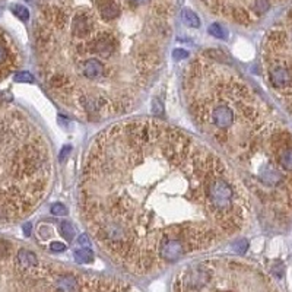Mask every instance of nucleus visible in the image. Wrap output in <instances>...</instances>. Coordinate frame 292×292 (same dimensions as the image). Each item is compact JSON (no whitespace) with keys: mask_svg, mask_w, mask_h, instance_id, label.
I'll list each match as a JSON object with an SVG mask.
<instances>
[{"mask_svg":"<svg viewBox=\"0 0 292 292\" xmlns=\"http://www.w3.org/2000/svg\"><path fill=\"white\" fill-rule=\"evenodd\" d=\"M78 206L100 251L148 276L237 237L248 193L200 137L154 117L116 120L91 140Z\"/></svg>","mask_w":292,"mask_h":292,"instance_id":"obj_1","label":"nucleus"},{"mask_svg":"<svg viewBox=\"0 0 292 292\" xmlns=\"http://www.w3.org/2000/svg\"><path fill=\"white\" fill-rule=\"evenodd\" d=\"M178 0H37L34 53L50 97L83 123L120 120L165 67Z\"/></svg>","mask_w":292,"mask_h":292,"instance_id":"obj_2","label":"nucleus"},{"mask_svg":"<svg viewBox=\"0 0 292 292\" xmlns=\"http://www.w3.org/2000/svg\"><path fill=\"white\" fill-rule=\"evenodd\" d=\"M187 116L241 184L273 215L292 208V177L282 167L292 134L219 50H203L181 67Z\"/></svg>","mask_w":292,"mask_h":292,"instance_id":"obj_3","label":"nucleus"},{"mask_svg":"<svg viewBox=\"0 0 292 292\" xmlns=\"http://www.w3.org/2000/svg\"><path fill=\"white\" fill-rule=\"evenodd\" d=\"M18 287L21 292H133L120 279L88 275L41 259L18 276Z\"/></svg>","mask_w":292,"mask_h":292,"instance_id":"obj_4","label":"nucleus"},{"mask_svg":"<svg viewBox=\"0 0 292 292\" xmlns=\"http://www.w3.org/2000/svg\"><path fill=\"white\" fill-rule=\"evenodd\" d=\"M215 18L238 25L251 27L266 16L270 9L287 0H199Z\"/></svg>","mask_w":292,"mask_h":292,"instance_id":"obj_5","label":"nucleus"},{"mask_svg":"<svg viewBox=\"0 0 292 292\" xmlns=\"http://www.w3.org/2000/svg\"><path fill=\"white\" fill-rule=\"evenodd\" d=\"M75 257H76V262L78 263H89V262H92L94 254L89 250H78L75 253Z\"/></svg>","mask_w":292,"mask_h":292,"instance_id":"obj_6","label":"nucleus"},{"mask_svg":"<svg viewBox=\"0 0 292 292\" xmlns=\"http://www.w3.org/2000/svg\"><path fill=\"white\" fill-rule=\"evenodd\" d=\"M13 12H15V15H16L19 19H22V21H27L28 18H29L28 9L27 7H24V6H21V4L15 6V7H13Z\"/></svg>","mask_w":292,"mask_h":292,"instance_id":"obj_7","label":"nucleus"},{"mask_svg":"<svg viewBox=\"0 0 292 292\" xmlns=\"http://www.w3.org/2000/svg\"><path fill=\"white\" fill-rule=\"evenodd\" d=\"M184 13H186L184 15V19H186V22L188 25H191V27H197L199 25V21H197V18L193 13H190L188 10H186Z\"/></svg>","mask_w":292,"mask_h":292,"instance_id":"obj_8","label":"nucleus"},{"mask_svg":"<svg viewBox=\"0 0 292 292\" xmlns=\"http://www.w3.org/2000/svg\"><path fill=\"white\" fill-rule=\"evenodd\" d=\"M52 212H53L56 216H64V215L67 213V209H66L63 205L57 203V205H54L53 208H52Z\"/></svg>","mask_w":292,"mask_h":292,"instance_id":"obj_9","label":"nucleus"},{"mask_svg":"<svg viewBox=\"0 0 292 292\" xmlns=\"http://www.w3.org/2000/svg\"><path fill=\"white\" fill-rule=\"evenodd\" d=\"M66 250V245L64 244H61V242H53L52 244V251H54V253H61V251H64Z\"/></svg>","mask_w":292,"mask_h":292,"instance_id":"obj_10","label":"nucleus"}]
</instances>
